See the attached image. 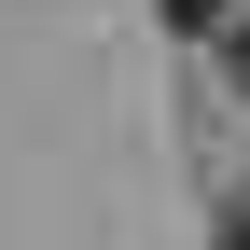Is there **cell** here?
Instances as JSON below:
<instances>
[{
    "label": "cell",
    "mask_w": 250,
    "mask_h": 250,
    "mask_svg": "<svg viewBox=\"0 0 250 250\" xmlns=\"http://www.w3.org/2000/svg\"><path fill=\"white\" fill-rule=\"evenodd\" d=\"M208 250H250V195H236V208H223V236H208Z\"/></svg>",
    "instance_id": "obj_3"
},
{
    "label": "cell",
    "mask_w": 250,
    "mask_h": 250,
    "mask_svg": "<svg viewBox=\"0 0 250 250\" xmlns=\"http://www.w3.org/2000/svg\"><path fill=\"white\" fill-rule=\"evenodd\" d=\"M167 14H181V28H236V0H167Z\"/></svg>",
    "instance_id": "obj_1"
},
{
    "label": "cell",
    "mask_w": 250,
    "mask_h": 250,
    "mask_svg": "<svg viewBox=\"0 0 250 250\" xmlns=\"http://www.w3.org/2000/svg\"><path fill=\"white\" fill-rule=\"evenodd\" d=\"M223 70H236V98H250V14H236V28H223Z\"/></svg>",
    "instance_id": "obj_2"
}]
</instances>
